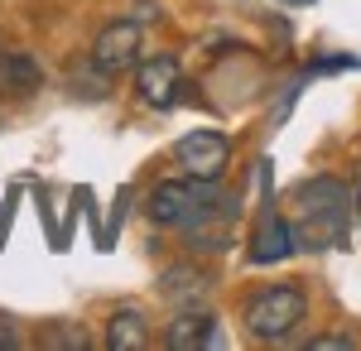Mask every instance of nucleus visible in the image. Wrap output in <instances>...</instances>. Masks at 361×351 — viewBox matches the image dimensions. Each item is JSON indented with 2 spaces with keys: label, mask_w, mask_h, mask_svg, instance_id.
Listing matches in <instances>:
<instances>
[{
  "label": "nucleus",
  "mask_w": 361,
  "mask_h": 351,
  "mask_svg": "<svg viewBox=\"0 0 361 351\" xmlns=\"http://www.w3.org/2000/svg\"><path fill=\"white\" fill-rule=\"evenodd\" d=\"M294 236L299 250H337L352 226V188L342 178H304L294 188Z\"/></svg>",
  "instance_id": "1"
},
{
  "label": "nucleus",
  "mask_w": 361,
  "mask_h": 351,
  "mask_svg": "<svg viewBox=\"0 0 361 351\" xmlns=\"http://www.w3.org/2000/svg\"><path fill=\"white\" fill-rule=\"evenodd\" d=\"M145 216H149L154 226H169V231L193 236L197 226H207V221L236 216V202L222 197V183H207V178H188V173H183V178H164V183L149 188Z\"/></svg>",
  "instance_id": "2"
},
{
  "label": "nucleus",
  "mask_w": 361,
  "mask_h": 351,
  "mask_svg": "<svg viewBox=\"0 0 361 351\" xmlns=\"http://www.w3.org/2000/svg\"><path fill=\"white\" fill-rule=\"evenodd\" d=\"M308 313V294L304 284H294V279H284V284H265V289H255L246 298V308H241V323L255 342H284L294 327L304 323Z\"/></svg>",
  "instance_id": "3"
},
{
  "label": "nucleus",
  "mask_w": 361,
  "mask_h": 351,
  "mask_svg": "<svg viewBox=\"0 0 361 351\" xmlns=\"http://www.w3.org/2000/svg\"><path fill=\"white\" fill-rule=\"evenodd\" d=\"M140 44H145L140 20H111V25H102V34L92 39V54H87V58L116 82V78H126V73H135Z\"/></svg>",
  "instance_id": "4"
},
{
  "label": "nucleus",
  "mask_w": 361,
  "mask_h": 351,
  "mask_svg": "<svg viewBox=\"0 0 361 351\" xmlns=\"http://www.w3.org/2000/svg\"><path fill=\"white\" fill-rule=\"evenodd\" d=\"M226 159H231V140L222 130H188V135L173 144V164L188 173V178H207V183H222Z\"/></svg>",
  "instance_id": "5"
},
{
  "label": "nucleus",
  "mask_w": 361,
  "mask_h": 351,
  "mask_svg": "<svg viewBox=\"0 0 361 351\" xmlns=\"http://www.w3.org/2000/svg\"><path fill=\"white\" fill-rule=\"evenodd\" d=\"M135 97L154 111H169L178 97H183V73H178V58L154 54L135 63Z\"/></svg>",
  "instance_id": "6"
},
{
  "label": "nucleus",
  "mask_w": 361,
  "mask_h": 351,
  "mask_svg": "<svg viewBox=\"0 0 361 351\" xmlns=\"http://www.w3.org/2000/svg\"><path fill=\"white\" fill-rule=\"evenodd\" d=\"M159 294L173 303V308H207V294H212V274L202 265H169L159 274Z\"/></svg>",
  "instance_id": "7"
},
{
  "label": "nucleus",
  "mask_w": 361,
  "mask_h": 351,
  "mask_svg": "<svg viewBox=\"0 0 361 351\" xmlns=\"http://www.w3.org/2000/svg\"><path fill=\"white\" fill-rule=\"evenodd\" d=\"M39 87H44V63L29 54V49H5L0 54V97L5 101L34 97Z\"/></svg>",
  "instance_id": "8"
},
{
  "label": "nucleus",
  "mask_w": 361,
  "mask_h": 351,
  "mask_svg": "<svg viewBox=\"0 0 361 351\" xmlns=\"http://www.w3.org/2000/svg\"><path fill=\"white\" fill-rule=\"evenodd\" d=\"M164 342L173 351H197V347H217V323L207 308H178L173 323H169Z\"/></svg>",
  "instance_id": "9"
},
{
  "label": "nucleus",
  "mask_w": 361,
  "mask_h": 351,
  "mask_svg": "<svg viewBox=\"0 0 361 351\" xmlns=\"http://www.w3.org/2000/svg\"><path fill=\"white\" fill-rule=\"evenodd\" d=\"M294 250H299L294 221H289V216H270V221L255 231V241H250V265H279V260H289Z\"/></svg>",
  "instance_id": "10"
},
{
  "label": "nucleus",
  "mask_w": 361,
  "mask_h": 351,
  "mask_svg": "<svg viewBox=\"0 0 361 351\" xmlns=\"http://www.w3.org/2000/svg\"><path fill=\"white\" fill-rule=\"evenodd\" d=\"M149 347V318L145 308L126 303L106 318V351H145Z\"/></svg>",
  "instance_id": "11"
},
{
  "label": "nucleus",
  "mask_w": 361,
  "mask_h": 351,
  "mask_svg": "<svg viewBox=\"0 0 361 351\" xmlns=\"http://www.w3.org/2000/svg\"><path fill=\"white\" fill-rule=\"evenodd\" d=\"M78 87H82L87 101H102V97L111 92V78H106V73H102V68H97V63L87 58L82 68H73V92H78Z\"/></svg>",
  "instance_id": "12"
},
{
  "label": "nucleus",
  "mask_w": 361,
  "mask_h": 351,
  "mask_svg": "<svg viewBox=\"0 0 361 351\" xmlns=\"http://www.w3.org/2000/svg\"><path fill=\"white\" fill-rule=\"evenodd\" d=\"M308 347H313V351H352V347H357V337H337V332H333V337H308Z\"/></svg>",
  "instance_id": "13"
},
{
  "label": "nucleus",
  "mask_w": 361,
  "mask_h": 351,
  "mask_svg": "<svg viewBox=\"0 0 361 351\" xmlns=\"http://www.w3.org/2000/svg\"><path fill=\"white\" fill-rule=\"evenodd\" d=\"M49 342H54V347H87L82 327H78V332H54V337H49Z\"/></svg>",
  "instance_id": "14"
},
{
  "label": "nucleus",
  "mask_w": 361,
  "mask_h": 351,
  "mask_svg": "<svg viewBox=\"0 0 361 351\" xmlns=\"http://www.w3.org/2000/svg\"><path fill=\"white\" fill-rule=\"evenodd\" d=\"M0 347H20V337H15V327H0Z\"/></svg>",
  "instance_id": "15"
},
{
  "label": "nucleus",
  "mask_w": 361,
  "mask_h": 351,
  "mask_svg": "<svg viewBox=\"0 0 361 351\" xmlns=\"http://www.w3.org/2000/svg\"><path fill=\"white\" fill-rule=\"evenodd\" d=\"M289 5H308V0H289Z\"/></svg>",
  "instance_id": "16"
}]
</instances>
